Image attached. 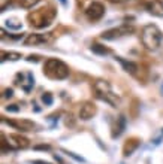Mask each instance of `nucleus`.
Instances as JSON below:
<instances>
[{
  "label": "nucleus",
  "instance_id": "4468645a",
  "mask_svg": "<svg viewBox=\"0 0 163 164\" xmlns=\"http://www.w3.org/2000/svg\"><path fill=\"white\" fill-rule=\"evenodd\" d=\"M124 128H126V118L121 115V116L117 118L115 124L112 127V133H111L112 139H115V137H118V136H121V133L124 131Z\"/></svg>",
  "mask_w": 163,
  "mask_h": 164
},
{
  "label": "nucleus",
  "instance_id": "dca6fc26",
  "mask_svg": "<svg viewBox=\"0 0 163 164\" xmlns=\"http://www.w3.org/2000/svg\"><path fill=\"white\" fill-rule=\"evenodd\" d=\"M23 55L20 52H15V51H2V61H6V60H11V61H16L20 60Z\"/></svg>",
  "mask_w": 163,
  "mask_h": 164
},
{
  "label": "nucleus",
  "instance_id": "20e7f679",
  "mask_svg": "<svg viewBox=\"0 0 163 164\" xmlns=\"http://www.w3.org/2000/svg\"><path fill=\"white\" fill-rule=\"evenodd\" d=\"M93 90H94V93H96L97 99H100L102 101L108 103V105H111L112 108H117L120 105V97L112 91L111 84L108 81H103V79L96 81L93 84Z\"/></svg>",
  "mask_w": 163,
  "mask_h": 164
},
{
  "label": "nucleus",
  "instance_id": "2eb2a0df",
  "mask_svg": "<svg viewBox=\"0 0 163 164\" xmlns=\"http://www.w3.org/2000/svg\"><path fill=\"white\" fill-rule=\"evenodd\" d=\"M90 49L93 51L94 54H97V55H108V54L112 52V51H111L108 46L100 45V44H93V45L90 46Z\"/></svg>",
  "mask_w": 163,
  "mask_h": 164
},
{
  "label": "nucleus",
  "instance_id": "412c9836",
  "mask_svg": "<svg viewBox=\"0 0 163 164\" xmlns=\"http://www.w3.org/2000/svg\"><path fill=\"white\" fill-rule=\"evenodd\" d=\"M3 96H5V97H12V96H14V90H12V88H6V90L3 91Z\"/></svg>",
  "mask_w": 163,
  "mask_h": 164
},
{
  "label": "nucleus",
  "instance_id": "f257e3e1",
  "mask_svg": "<svg viewBox=\"0 0 163 164\" xmlns=\"http://www.w3.org/2000/svg\"><path fill=\"white\" fill-rule=\"evenodd\" d=\"M54 18H55V9L51 6L40 7V9H36L27 15V21L30 22V25L35 29H39V30L51 25Z\"/></svg>",
  "mask_w": 163,
  "mask_h": 164
},
{
  "label": "nucleus",
  "instance_id": "aec40b11",
  "mask_svg": "<svg viewBox=\"0 0 163 164\" xmlns=\"http://www.w3.org/2000/svg\"><path fill=\"white\" fill-rule=\"evenodd\" d=\"M6 110H8V112H18L20 108L16 106V105H9V106H6Z\"/></svg>",
  "mask_w": 163,
  "mask_h": 164
},
{
  "label": "nucleus",
  "instance_id": "9b49d317",
  "mask_svg": "<svg viewBox=\"0 0 163 164\" xmlns=\"http://www.w3.org/2000/svg\"><path fill=\"white\" fill-rule=\"evenodd\" d=\"M145 9L148 11V14L163 18V2L162 0H150L145 3Z\"/></svg>",
  "mask_w": 163,
  "mask_h": 164
},
{
  "label": "nucleus",
  "instance_id": "7ed1b4c3",
  "mask_svg": "<svg viewBox=\"0 0 163 164\" xmlns=\"http://www.w3.org/2000/svg\"><path fill=\"white\" fill-rule=\"evenodd\" d=\"M44 75L49 79L62 81L69 76V67L64 61L58 58H48L44 64Z\"/></svg>",
  "mask_w": 163,
  "mask_h": 164
},
{
  "label": "nucleus",
  "instance_id": "6ab92c4d",
  "mask_svg": "<svg viewBox=\"0 0 163 164\" xmlns=\"http://www.w3.org/2000/svg\"><path fill=\"white\" fill-rule=\"evenodd\" d=\"M39 58H40L39 55H29L25 60H27V61H30V63H32V61H33V63H38V61H39Z\"/></svg>",
  "mask_w": 163,
  "mask_h": 164
},
{
  "label": "nucleus",
  "instance_id": "f03ea898",
  "mask_svg": "<svg viewBox=\"0 0 163 164\" xmlns=\"http://www.w3.org/2000/svg\"><path fill=\"white\" fill-rule=\"evenodd\" d=\"M162 39H163V33H162V30L157 27L156 24H147L142 29L141 42L148 51L159 49V46L162 44Z\"/></svg>",
  "mask_w": 163,
  "mask_h": 164
},
{
  "label": "nucleus",
  "instance_id": "39448f33",
  "mask_svg": "<svg viewBox=\"0 0 163 164\" xmlns=\"http://www.w3.org/2000/svg\"><path fill=\"white\" fill-rule=\"evenodd\" d=\"M135 31V27L133 25H129V24H124L121 27H115V29H109L106 31H103L100 34V37L103 40H114L117 37H121V36H126V34H132Z\"/></svg>",
  "mask_w": 163,
  "mask_h": 164
},
{
  "label": "nucleus",
  "instance_id": "ddd939ff",
  "mask_svg": "<svg viewBox=\"0 0 163 164\" xmlns=\"http://www.w3.org/2000/svg\"><path fill=\"white\" fill-rule=\"evenodd\" d=\"M138 146H139V139H136V137H130V139H127L124 146H123V155H124V157L132 155L136 149H138Z\"/></svg>",
  "mask_w": 163,
  "mask_h": 164
},
{
  "label": "nucleus",
  "instance_id": "6e6552de",
  "mask_svg": "<svg viewBox=\"0 0 163 164\" xmlns=\"http://www.w3.org/2000/svg\"><path fill=\"white\" fill-rule=\"evenodd\" d=\"M3 122H6L8 125H11L14 127L15 130H18V131H32L33 128L36 127V124L33 122V121H29V119H6V118H2Z\"/></svg>",
  "mask_w": 163,
  "mask_h": 164
},
{
  "label": "nucleus",
  "instance_id": "1a4fd4ad",
  "mask_svg": "<svg viewBox=\"0 0 163 164\" xmlns=\"http://www.w3.org/2000/svg\"><path fill=\"white\" fill-rule=\"evenodd\" d=\"M96 114H97V108L94 106L91 101H85V103H82L81 108H79V118H81L82 121H88V119H91Z\"/></svg>",
  "mask_w": 163,
  "mask_h": 164
},
{
  "label": "nucleus",
  "instance_id": "0eeeda50",
  "mask_svg": "<svg viewBox=\"0 0 163 164\" xmlns=\"http://www.w3.org/2000/svg\"><path fill=\"white\" fill-rule=\"evenodd\" d=\"M51 40V33H32L27 34L24 39L25 46H36V45H45Z\"/></svg>",
  "mask_w": 163,
  "mask_h": 164
},
{
  "label": "nucleus",
  "instance_id": "f8f14e48",
  "mask_svg": "<svg viewBox=\"0 0 163 164\" xmlns=\"http://www.w3.org/2000/svg\"><path fill=\"white\" fill-rule=\"evenodd\" d=\"M115 60L123 66V69H124L127 73H130V75H133V76L138 75V72H139V66L136 64V63L129 61V60H126V58H123V57H115Z\"/></svg>",
  "mask_w": 163,
  "mask_h": 164
},
{
  "label": "nucleus",
  "instance_id": "a878e982",
  "mask_svg": "<svg viewBox=\"0 0 163 164\" xmlns=\"http://www.w3.org/2000/svg\"><path fill=\"white\" fill-rule=\"evenodd\" d=\"M84 2H85V0H78V5H79V6H82V5H84Z\"/></svg>",
  "mask_w": 163,
  "mask_h": 164
},
{
  "label": "nucleus",
  "instance_id": "9d476101",
  "mask_svg": "<svg viewBox=\"0 0 163 164\" xmlns=\"http://www.w3.org/2000/svg\"><path fill=\"white\" fill-rule=\"evenodd\" d=\"M8 140H9V145H12L15 149H25L30 146V140L27 139V137H24L21 134H9V137H8Z\"/></svg>",
  "mask_w": 163,
  "mask_h": 164
},
{
  "label": "nucleus",
  "instance_id": "f3484780",
  "mask_svg": "<svg viewBox=\"0 0 163 164\" xmlns=\"http://www.w3.org/2000/svg\"><path fill=\"white\" fill-rule=\"evenodd\" d=\"M39 2L40 0H21L20 5H21V7H24V9H32V7Z\"/></svg>",
  "mask_w": 163,
  "mask_h": 164
},
{
  "label": "nucleus",
  "instance_id": "393cba45",
  "mask_svg": "<svg viewBox=\"0 0 163 164\" xmlns=\"http://www.w3.org/2000/svg\"><path fill=\"white\" fill-rule=\"evenodd\" d=\"M60 3H62L63 6H66V5H67V2H66V0H60Z\"/></svg>",
  "mask_w": 163,
  "mask_h": 164
},
{
  "label": "nucleus",
  "instance_id": "a211bd4d",
  "mask_svg": "<svg viewBox=\"0 0 163 164\" xmlns=\"http://www.w3.org/2000/svg\"><path fill=\"white\" fill-rule=\"evenodd\" d=\"M42 101H44L47 106H51V105H53V101H54L53 94H51V93H44V94H42Z\"/></svg>",
  "mask_w": 163,
  "mask_h": 164
},
{
  "label": "nucleus",
  "instance_id": "5701e85b",
  "mask_svg": "<svg viewBox=\"0 0 163 164\" xmlns=\"http://www.w3.org/2000/svg\"><path fill=\"white\" fill-rule=\"evenodd\" d=\"M109 3H124V2H129V0H108Z\"/></svg>",
  "mask_w": 163,
  "mask_h": 164
},
{
  "label": "nucleus",
  "instance_id": "423d86ee",
  "mask_svg": "<svg viewBox=\"0 0 163 164\" xmlns=\"http://www.w3.org/2000/svg\"><path fill=\"white\" fill-rule=\"evenodd\" d=\"M105 15V6L100 2H91L87 7H85V16L88 21H99L102 16Z\"/></svg>",
  "mask_w": 163,
  "mask_h": 164
},
{
  "label": "nucleus",
  "instance_id": "b1692460",
  "mask_svg": "<svg viewBox=\"0 0 163 164\" xmlns=\"http://www.w3.org/2000/svg\"><path fill=\"white\" fill-rule=\"evenodd\" d=\"M33 164H51V163H47V161H42V160H35Z\"/></svg>",
  "mask_w": 163,
  "mask_h": 164
},
{
  "label": "nucleus",
  "instance_id": "4be33fe9",
  "mask_svg": "<svg viewBox=\"0 0 163 164\" xmlns=\"http://www.w3.org/2000/svg\"><path fill=\"white\" fill-rule=\"evenodd\" d=\"M35 149H42V151H49V149H51V146H49V145H38V146H35Z\"/></svg>",
  "mask_w": 163,
  "mask_h": 164
}]
</instances>
